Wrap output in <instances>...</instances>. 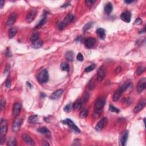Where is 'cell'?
I'll list each match as a JSON object with an SVG mask.
<instances>
[{
  "label": "cell",
  "mask_w": 146,
  "mask_h": 146,
  "mask_svg": "<svg viewBox=\"0 0 146 146\" xmlns=\"http://www.w3.org/2000/svg\"><path fill=\"white\" fill-rule=\"evenodd\" d=\"M104 103H105V100L102 98H99L96 100L94 104V112L93 115L94 118H99L102 113Z\"/></svg>",
  "instance_id": "1"
},
{
  "label": "cell",
  "mask_w": 146,
  "mask_h": 146,
  "mask_svg": "<svg viewBox=\"0 0 146 146\" xmlns=\"http://www.w3.org/2000/svg\"><path fill=\"white\" fill-rule=\"evenodd\" d=\"M131 85L132 83L131 82H127V83H124L122 87H120L119 89H118L116 91L115 93H114V95L113 96V100H114V102H117V100H118L120 96L122 95V94L124 93L127 89H128V88L131 86Z\"/></svg>",
  "instance_id": "2"
},
{
  "label": "cell",
  "mask_w": 146,
  "mask_h": 146,
  "mask_svg": "<svg viewBox=\"0 0 146 146\" xmlns=\"http://www.w3.org/2000/svg\"><path fill=\"white\" fill-rule=\"evenodd\" d=\"M49 73L46 69H44V70L41 71V72L39 73L37 76L38 81L40 83H46L49 80Z\"/></svg>",
  "instance_id": "3"
},
{
  "label": "cell",
  "mask_w": 146,
  "mask_h": 146,
  "mask_svg": "<svg viewBox=\"0 0 146 146\" xmlns=\"http://www.w3.org/2000/svg\"><path fill=\"white\" fill-rule=\"evenodd\" d=\"M62 123H63V124L67 125L71 129H72V130H74L75 132H76V133L80 132V129H79L78 127L77 126L74 124V123L70 119L67 118L66 119H65V120H63V121H62Z\"/></svg>",
  "instance_id": "4"
},
{
  "label": "cell",
  "mask_w": 146,
  "mask_h": 146,
  "mask_svg": "<svg viewBox=\"0 0 146 146\" xmlns=\"http://www.w3.org/2000/svg\"><path fill=\"white\" fill-rule=\"evenodd\" d=\"M21 124H22V118L19 116L15 117L14 121L13 122L12 126L13 131L14 132H17L20 130Z\"/></svg>",
  "instance_id": "5"
},
{
  "label": "cell",
  "mask_w": 146,
  "mask_h": 146,
  "mask_svg": "<svg viewBox=\"0 0 146 146\" xmlns=\"http://www.w3.org/2000/svg\"><path fill=\"white\" fill-rule=\"evenodd\" d=\"M8 131V122L6 119H1L0 122V132L1 137L5 136Z\"/></svg>",
  "instance_id": "6"
},
{
  "label": "cell",
  "mask_w": 146,
  "mask_h": 146,
  "mask_svg": "<svg viewBox=\"0 0 146 146\" xmlns=\"http://www.w3.org/2000/svg\"><path fill=\"white\" fill-rule=\"evenodd\" d=\"M146 86V79L145 78L140 79L139 80L137 86V90L138 93H141L145 89Z\"/></svg>",
  "instance_id": "7"
},
{
  "label": "cell",
  "mask_w": 146,
  "mask_h": 146,
  "mask_svg": "<svg viewBox=\"0 0 146 146\" xmlns=\"http://www.w3.org/2000/svg\"><path fill=\"white\" fill-rule=\"evenodd\" d=\"M37 14V10L35 9H31L30 12L26 15V21L28 23H31L32 21H34Z\"/></svg>",
  "instance_id": "8"
},
{
  "label": "cell",
  "mask_w": 146,
  "mask_h": 146,
  "mask_svg": "<svg viewBox=\"0 0 146 146\" xmlns=\"http://www.w3.org/2000/svg\"><path fill=\"white\" fill-rule=\"evenodd\" d=\"M107 123V118H103L101 120L97 123L95 126V130L97 131H100L103 130L104 126Z\"/></svg>",
  "instance_id": "9"
},
{
  "label": "cell",
  "mask_w": 146,
  "mask_h": 146,
  "mask_svg": "<svg viewBox=\"0 0 146 146\" xmlns=\"http://www.w3.org/2000/svg\"><path fill=\"white\" fill-rule=\"evenodd\" d=\"M21 108H22V105H21L20 103L17 102L14 104L13 108V115L15 118L19 116Z\"/></svg>",
  "instance_id": "10"
},
{
  "label": "cell",
  "mask_w": 146,
  "mask_h": 146,
  "mask_svg": "<svg viewBox=\"0 0 146 146\" xmlns=\"http://www.w3.org/2000/svg\"><path fill=\"white\" fill-rule=\"evenodd\" d=\"M106 74V69L103 66L100 67L99 70H98V74H97V80L98 82L102 81L103 79H104V76Z\"/></svg>",
  "instance_id": "11"
},
{
  "label": "cell",
  "mask_w": 146,
  "mask_h": 146,
  "mask_svg": "<svg viewBox=\"0 0 146 146\" xmlns=\"http://www.w3.org/2000/svg\"><path fill=\"white\" fill-rule=\"evenodd\" d=\"M120 18H121V19H122L123 21L127 22V23H129V22L131 21V13L128 12V11H126V12H123L122 13L121 15H120Z\"/></svg>",
  "instance_id": "12"
},
{
  "label": "cell",
  "mask_w": 146,
  "mask_h": 146,
  "mask_svg": "<svg viewBox=\"0 0 146 146\" xmlns=\"http://www.w3.org/2000/svg\"><path fill=\"white\" fill-rule=\"evenodd\" d=\"M128 131H125L123 132L122 134H121L120 137V142L121 146H126V143H127V139H128Z\"/></svg>",
  "instance_id": "13"
},
{
  "label": "cell",
  "mask_w": 146,
  "mask_h": 146,
  "mask_svg": "<svg viewBox=\"0 0 146 146\" xmlns=\"http://www.w3.org/2000/svg\"><path fill=\"white\" fill-rule=\"evenodd\" d=\"M17 19V15L15 13H12L8 18L6 22V26L8 27L12 26L15 23Z\"/></svg>",
  "instance_id": "14"
},
{
  "label": "cell",
  "mask_w": 146,
  "mask_h": 146,
  "mask_svg": "<svg viewBox=\"0 0 146 146\" xmlns=\"http://www.w3.org/2000/svg\"><path fill=\"white\" fill-rule=\"evenodd\" d=\"M145 104H146L145 100H140L138 104H137V105L135 106V107L134 108V113H135V114L138 113L139 112H140L143 108H144V107L145 106Z\"/></svg>",
  "instance_id": "15"
},
{
  "label": "cell",
  "mask_w": 146,
  "mask_h": 146,
  "mask_svg": "<svg viewBox=\"0 0 146 146\" xmlns=\"http://www.w3.org/2000/svg\"><path fill=\"white\" fill-rule=\"evenodd\" d=\"M22 137H23L24 141H25L26 144L31 146L35 145L34 141L33 139L30 137V136L29 135L27 134H24L23 136H22Z\"/></svg>",
  "instance_id": "16"
},
{
  "label": "cell",
  "mask_w": 146,
  "mask_h": 146,
  "mask_svg": "<svg viewBox=\"0 0 146 146\" xmlns=\"http://www.w3.org/2000/svg\"><path fill=\"white\" fill-rule=\"evenodd\" d=\"M95 43V39L94 38H89L85 40V46L87 49H91L94 46Z\"/></svg>",
  "instance_id": "17"
},
{
  "label": "cell",
  "mask_w": 146,
  "mask_h": 146,
  "mask_svg": "<svg viewBox=\"0 0 146 146\" xmlns=\"http://www.w3.org/2000/svg\"><path fill=\"white\" fill-rule=\"evenodd\" d=\"M62 93H63V90L62 89H58L51 95L50 98L52 99H57L60 97Z\"/></svg>",
  "instance_id": "18"
},
{
  "label": "cell",
  "mask_w": 146,
  "mask_h": 146,
  "mask_svg": "<svg viewBox=\"0 0 146 146\" xmlns=\"http://www.w3.org/2000/svg\"><path fill=\"white\" fill-rule=\"evenodd\" d=\"M74 18V15L73 14H68L67 16L65 17L64 20L62 21V22H63V24H64L65 26H66L68 24L70 23V22H71L72 21H73Z\"/></svg>",
  "instance_id": "19"
},
{
  "label": "cell",
  "mask_w": 146,
  "mask_h": 146,
  "mask_svg": "<svg viewBox=\"0 0 146 146\" xmlns=\"http://www.w3.org/2000/svg\"><path fill=\"white\" fill-rule=\"evenodd\" d=\"M96 34L100 39H104L106 38V32L102 28H99L96 30Z\"/></svg>",
  "instance_id": "20"
},
{
  "label": "cell",
  "mask_w": 146,
  "mask_h": 146,
  "mask_svg": "<svg viewBox=\"0 0 146 146\" xmlns=\"http://www.w3.org/2000/svg\"><path fill=\"white\" fill-rule=\"evenodd\" d=\"M113 4H112L111 2H108V3L106 4L105 7H104V12H105V13L107 15H109L111 14L112 11H113Z\"/></svg>",
  "instance_id": "21"
},
{
  "label": "cell",
  "mask_w": 146,
  "mask_h": 146,
  "mask_svg": "<svg viewBox=\"0 0 146 146\" xmlns=\"http://www.w3.org/2000/svg\"><path fill=\"white\" fill-rule=\"evenodd\" d=\"M82 103H83V102H82L81 99H78L76 100L73 104V108L75 110H79V109L81 108L82 106Z\"/></svg>",
  "instance_id": "22"
},
{
  "label": "cell",
  "mask_w": 146,
  "mask_h": 146,
  "mask_svg": "<svg viewBox=\"0 0 146 146\" xmlns=\"http://www.w3.org/2000/svg\"><path fill=\"white\" fill-rule=\"evenodd\" d=\"M43 44V42L42 40H41V39H38V40L35 41V42H33L32 46L34 48V49H39V48H41V47L42 46Z\"/></svg>",
  "instance_id": "23"
},
{
  "label": "cell",
  "mask_w": 146,
  "mask_h": 146,
  "mask_svg": "<svg viewBox=\"0 0 146 146\" xmlns=\"http://www.w3.org/2000/svg\"><path fill=\"white\" fill-rule=\"evenodd\" d=\"M38 131L39 132H40L41 134H43V135H48L50 134V132L49 130V129L47 128L46 127H42L40 128H38Z\"/></svg>",
  "instance_id": "24"
},
{
  "label": "cell",
  "mask_w": 146,
  "mask_h": 146,
  "mask_svg": "<svg viewBox=\"0 0 146 146\" xmlns=\"http://www.w3.org/2000/svg\"><path fill=\"white\" fill-rule=\"evenodd\" d=\"M46 21H47V18L46 16H45L39 22H38V24L35 26V29H38V28H40L41 27H42L45 24H46Z\"/></svg>",
  "instance_id": "25"
},
{
  "label": "cell",
  "mask_w": 146,
  "mask_h": 146,
  "mask_svg": "<svg viewBox=\"0 0 146 146\" xmlns=\"http://www.w3.org/2000/svg\"><path fill=\"white\" fill-rule=\"evenodd\" d=\"M39 34L38 32H34L32 34V35L30 37V40L31 42H34L35 41H36L38 39H39Z\"/></svg>",
  "instance_id": "26"
},
{
  "label": "cell",
  "mask_w": 146,
  "mask_h": 146,
  "mask_svg": "<svg viewBox=\"0 0 146 146\" xmlns=\"http://www.w3.org/2000/svg\"><path fill=\"white\" fill-rule=\"evenodd\" d=\"M17 30L15 28H12L9 30V38L10 39L14 38V37L16 35Z\"/></svg>",
  "instance_id": "27"
},
{
  "label": "cell",
  "mask_w": 146,
  "mask_h": 146,
  "mask_svg": "<svg viewBox=\"0 0 146 146\" xmlns=\"http://www.w3.org/2000/svg\"><path fill=\"white\" fill-rule=\"evenodd\" d=\"M66 58L69 61H73L74 59V53L71 51H69L66 54Z\"/></svg>",
  "instance_id": "28"
},
{
  "label": "cell",
  "mask_w": 146,
  "mask_h": 146,
  "mask_svg": "<svg viewBox=\"0 0 146 146\" xmlns=\"http://www.w3.org/2000/svg\"><path fill=\"white\" fill-rule=\"evenodd\" d=\"M61 69L63 71H68L69 70V65L67 62H63L61 65Z\"/></svg>",
  "instance_id": "29"
},
{
  "label": "cell",
  "mask_w": 146,
  "mask_h": 146,
  "mask_svg": "<svg viewBox=\"0 0 146 146\" xmlns=\"http://www.w3.org/2000/svg\"><path fill=\"white\" fill-rule=\"evenodd\" d=\"M93 22H88L87 24H86V25H85L84 27L83 28V30L84 32H87V31L89 30V29H91L92 27L93 26Z\"/></svg>",
  "instance_id": "30"
},
{
  "label": "cell",
  "mask_w": 146,
  "mask_h": 146,
  "mask_svg": "<svg viewBox=\"0 0 146 146\" xmlns=\"http://www.w3.org/2000/svg\"><path fill=\"white\" fill-rule=\"evenodd\" d=\"M28 120L30 123H35L38 121V115H34L30 116Z\"/></svg>",
  "instance_id": "31"
},
{
  "label": "cell",
  "mask_w": 146,
  "mask_h": 146,
  "mask_svg": "<svg viewBox=\"0 0 146 146\" xmlns=\"http://www.w3.org/2000/svg\"><path fill=\"white\" fill-rule=\"evenodd\" d=\"M144 71H145V67H143V66H140V67L137 68V71H136V74H137V75H140L144 73Z\"/></svg>",
  "instance_id": "32"
},
{
  "label": "cell",
  "mask_w": 146,
  "mask_h": 146,
  "mask_svg": "<svg viewBox=\"0 0 146 146\" xmlns=\"http://www.w3.org/2000/svg\"><path fill=\"white\" fill-rule=\"evenodd\" d=\"M73 108V104L70 103V104H67L66 106H65L64 108H63V110H64V111L66 112V113H69V112L71 111Z\"/></svg>",
  "instance_id": "33"
},
{
  "label": "cell",
  "mask_w": 146,
  "mask_h": 146,
  "mask_svg": "<svg viewBox=\"0 0 146 146\" xmlns=\"http://www.w3.org/2000/svg\"><path fill=\"white\" fill-rule=\"evenodd\" d=\"M109 110H110V111L113 112V113H119L120 112L119 109L117 108V107H115L113 104H110V106H109Z\"/></svg>",
  "instance_id": "34"
},
{
  "label": "cell",
  "mask_w": 146,
  "mask_h": 146,
  "mask_svg": "<svg viewBox=\"0 0 146 146\" xmlns=\"http://www.w3.org/2000/svg\"><path fill=\"white\" fill-rule=\"evenodd\" d=\"M95 68V64H91L89 66H88L85 69V71L86 72V73H89V72L93 70H94V69Z\"/></svg>",
  "instance_id": "35"
},
{
  "label": "cell",
  "mask_w": 146,
  "mask_h": 146,
  "mask_svg": "<svg viewBox=\"0 0 146 146\" xmlns=\"http://www.w3.org/2000/svg\"><path fill=\"white\" fill-rule=\"evenodd\" d=\"M8 146H15L17 145L16 140L15 138H12L10 139L9 141H8Z\"/></svg>",
  "instance_id": "36"
},
{
  "label": "cell",
  "mask_w": 146,
  "mask_h": 146,
  "mask_svg": "<svg viewBox=\"0 0 146 146\" xmlns=\"http://www.w3.org/2000/svg\"><path fill=\"white\" fill-rule=\"evenodd\" d=\"M11 82H12V80H11V78L10 76H8L7 78L6 82H5V86L7 88H10L11 86Z\"/></svg>",
  "instance_id": "37"
},
{
  "label": "cell",
  "mask_w": 146,
  "mask_h": 146,
  "mask_svg": "<svg viewBox=\"0 0 146 146\" xmlns=\"http://www.w3.org/2000/svg\"><path fill=\"white\" fill-rule=\"evenodd\" d=\"M88 115V112L86 110H83V111L80 112V117L81 119L86 118L87 117Z\"/></svg>",
  "instance_id": "38"
},
{
  "label": "cell",
  "mask_w": 146,
  "mask_h": 146,
  "mask_svg": "<svg viewBox=\"0 0 146 146\" xmlns=\"http://www.w3.org/2000/svg\"><path fill=\"white\" fill-rule=\"evenodd\" d=\"M95 2L96 1H93V0H86V1H85V3L89 7H91L95 3Z\"/></svg>",
  "instance_id": "39"
},
{
  "label": "cell",
  "mask_w": 146,
  "mask_h": 146,
  "mask_svg": "<svg viewBox=\"0 0 146 146\" xmlns=\"http://www.w3.org/2000/svg\"><path fill=\"white\" fill-rule=\"evenodd\" d=\"M89 98V94L87 92H86V93L84 94V95H83V100H82V102H87Z\"/></svg>",
  "instance_id": "40"
},
{
  "label": "cell",
  "mask_w": 146,
  "mask_h": 146,
  "mask_svg": "<svg viewBox=\"0 0 146 146\" xmlns=\"http://www.w3.org/2000/svg\"><path fill=\"white\" fill-rule=\"evenodd\" d=\"M76 59L78 61L82 62L83 60H84V57H83V56L82 55V54L80 53H79L78 54L77 56H76Z\"/></svg>",
  "instance_id": "41"
},
{
  "label": "cell",
  "mask_w": 146,
  "mask_h": 146,
  "mask_svg": "<svg viewBox=\"0 0 146 146\" xmlns=\"http://www.w3.org/2000/svg\"><path fill=\"white\" fill-rule=\"evenodd\" d=\"M5 104H6V100L4 99H1V103H0V107H1V110H3V108L5 107Z\"/></svg>",
  "instance_id": "42"
},
{
  "label": "cell",
  "mask_w": 146,
  "mask_h": 146,
  "mask_svg": "<svg viewBox=\"0 0 146 146\" xmlns=\"http://www.w3.org/2000/svg\"><path fill=\"white\" fill-rule=\"evenodd\" d=\"M143 21L140 18H137L134 22V24L136 25H140L142 24Z\"/></svg>",
  "instance_id": "43"
},
{
  "label": "cell",
  "mask_w": 146,
  "mask_h": 146,
  "mask_svg": "<svg viewBox=\"0 0 146 146\" xmlns=\"http://www.w3.org/2000/svg\"><path fill=\"white\" fill-rule=\"evenodd\" d=\"M5 55H6V56L9 57H10L12 56V54L11 53L10 50L9 48H7L6 50H5Z\"/></svg>",
  "instance_id": "44"
},
{
  "label": "cell",
  "mask_w": 146,
  "mask_h": 146,
  "mask_svg": "<svg viewBox=\"0 0 146 146\" xmlns=\"http://www.w3.org/2000/svg\"><path fill=\"white\" fill-rule=\"evenodd\" d=\"M10 72V65H7L4 70V74H8Z\"/></svg>",
  "instance_id": "45"
},
{
  "label": "cell",
  "mask_w": 146,
  "mask_h": 146,
  "mask_svg": "<svg viewBox=\"0 0 146 146\" xmlns=\"http://www.w3.org/2000/svg\"><path fill=\"white\" fill-rule=\"evenodd\" d=\"M88 86H89L88 87H89V89H90V90H93L94 88L95 85H94V82L91 81V82H89Z\"/></svg>",
  "instance_id": "46"
},
{
  "label": "cell",
  "mask_w": 146,
  "mask_h": 146,
  "mask_svg": "<svg viewBox=\"0 0 146 146\" xmlns=\"http://www.w3.org/2000/svg\"><path fill=\"white\" fill-rule=\"evenodd\" d=\"M121 71H122V67L121 66H119V67H118L117 69H116L115 72L117 73H119Z\"/></svg>",
  "instance_id": "47"
},
{
  "label": "cell",
  "mask_w": 146,
  "mask_h": 146,
  "mask_svg": "<svg viewBox=\"0 0 146 146\" xmlns=\"http://www.w3.org/2000/svg\"><path fill=\"white\" fill-rule=\"evenodd\" d=\"M4 4H5V2H4L3 0H1V9H2V8H3Z\"/></svg>",
  "instance_id": "48"
},
{
  "label": "cell",
  "mask_w": 146,
  "mask_h": 146,
  "mask_svg": "<svg viewBox=\"0 0 146 146\" xmlns=\"http://www.w3.org/2000/svg\"><path fill=\"white\" fill-rule=\"evenodd\" d=\"M69 5H70V4H69V3L65 4L63 5H62V6H61V8H66V7L69 6Z\"/></svg>",
  "instance_id": "49"
},
{
  "label": "cell",
  "mask_w": 146,
  "mask_h": 146,
  "mask_svg": "<svg viewBox=\"0 0 146 146\" xmlns=\"http://www.w3.org/2000/svg\"><path fill=\"white\" fill-rule=\"evenodd\" d=\"M133 2H134L133 1H124V2H125V3H126V4H130L131 3H132Z\"/></svg>",
  "instance_id": "50"
},
{
  "label": "cell",
  "mask_w": 146,
  "mask_h": 146,
  "mask_svg": "<svg viewBox=\"0 0 146 146\" xmlns=\"http://www.w3.org/2000/svg\"><path fill=\"white\" fill-rule=\"evenodd\" d=\"M26 84H27V85H28V86H29L30 88H32V84H31L29 82H26Z\"/></svg>",
  "instance_id": "51"
},
{
  "label": "cell",
  "mask_w": 146,
  "mask_h": 146,
  "mask_svg": "<svg viewBox=\"0 0 146 146\" xmlns=\"http://www.w3.org/2000/svg\"><path fill=\"white\" fill-rule=\"evenodd\" d=\"M43 146H49L50 145V144L49 143H48L47 141H43Z\"/></svg>",
  "instance_id": "52"
},
{
  "label": "cell",
  "mask_w": 146,
  "mask_h": 146,
  "mask_svg": "<svg viewBox=\"0 0 146 146\" xmlns=\"http://www.w3.org/2000/svg\"><path fill=\"white\" fill-rule=\"evenodd\" d=\"M46 94H43V93H41V97H42V98H45V97H46Z\"/></svg>",
  "instance_id": "53"
},
{
  "label": "cell",
  "mask_w": 146,
  "mask_h": 146,
  "mask_svg": "<svg viewBox=\"0 0 146 146\" xmlns=\"http://www.w3.org/2000/svg\"><path fill=\"white\" fill-rule=\"evenodd\" d=\"M145 32V28H144V29H143V30H141L139 32V34H141V33H143Z\"/></svg>",
  "instance_id": "54"
}]
</instances>
